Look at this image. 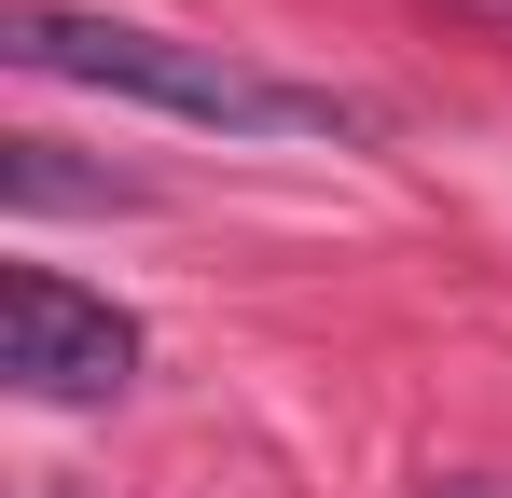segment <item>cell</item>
I'll return each instance as SVG.
<instances>
[{"label": "cell", "mask_w": 512, "mask_h": 498, "mask_svg": "<svg viewBox=\"0 0 512 498\" xmlns=\"http://www.w3.org/2000/svg\"><path fill=\"white\" fill-rule=\"evenodd\" d=\"M0 56L42 83H84V97H125V111H167V125H208V139H346L333 83H291L236 56V42H180V28H139V14H56V0H14L0 14Z\"/></svg>", "instance_id": "obj_1"}, {"label": "cell", "mask_w": 512, "mask_h": 498, "mask_svg": "<svg viewBox=\"0 0 512 498\" xmlns=\"http://www.w3.org/2000/svg\"><path fill=\"white\" fill-rule=\"evenodd\" d=\"M0 374L28 402H111L139 374V319L84 277H56V263H14L0 277Z\"/></svg>", "instance_id": "obj_2"}, {"label": "cell", "mask_w": 512, "mask_h": 498, "mask_svg": "<svg viewBox=\"0 0 512 498\" xmlns=\"http://www.w3.org/2000/svg\"><path fill=\"white\" fill-rule=\"evenodd\" d=\"M457 14H485V28H512V0H457Z\"/></svg>", "instance_id": "obj_3"}]
</instances>
